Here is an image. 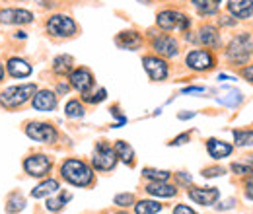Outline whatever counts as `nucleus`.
<instances>
[{"instance_id": "14", "label": "nucleus", "mask_w": 253, "mask_h": 214, "mask_svg": "<svg viewBox=\"0 0 253 214\" xmlns=\"http://www.w3.org/2000/svg\"><path fill=\"white\" fill-rule=\"evenodd\" d=\"M220 197V191L216 187H205V189H189V199L197 205L212 207Z\"/></svg>"}, {"instance_id": "39", "label": "nucleus", "mask_w": 253, "mask_h": 214, "mask_svg": "<svg viewBox=\"0 0 253 214\" xmlns=\"http://www.w3.org/2000/svg\"><path fill=\"white\" fill-rule=\"evenodd\" d=\"M201 92H205L203 86H191V88H185V90H183V93H201Z\"/></svg>"}, {"instance_id": "29", "label": "nucleus", "mask_w": 253, "mask_h": 214, "mask_svg": "<svg viewBox=\"0 0 253 214\" xmlns=\"http://www.w3.org/2000/svg\"><path fill=\"white\" fill-rule=\"evenodd\" d=\"M142 175L146 177V179H150V181H168L169 179V171H166V170H156V168H144L142 170Z\"/></svg>"}, {"instance_id": "38", "label": "nucleus", "mask_w": 253, "mask_h": 214, "mask_svg": "<svg viewBox=\"0 0 253 214\" xmlns=\"http://www.w3.org/2000/svg\"><path fill=\"white\" fill-rule=\"evenodd\" d=\"M246 197H248L250 201H253V177L246 181Z\"/></svg>"}, {"instance_id": "7", "label": "nucleus", "mask_w": 253, "mask_h": 214, "mask_svg": "<svg viewBox=\"0 0 253 214\" xmlns=\"http://www.w3.org/2000/svg\"><path fill=\"white\" fill-rule=\"evenodd\" d=\"M117 160L119 158L115 154V148H111L105 142H97L94 156H92V166L97 171H111L117 166Z\"/></svg>"}, {"instance_id": "22", "label": "nucleus", "mask_w": 253, "mask_h": 214, "mask_svg": "<svg viewBox=\"0 0 253 214\" xmlns=\"http://www.w3.org/2000/svg\"><path fill=\"white\" fill-rule=\"evenodd\" d=\"M74 70V59L70 55H59L53 59V72L57 76H68Z\"/></svg>"}, {"instance_id": "15", "label": "nucleus", "mask_w": 253, "mask_h": 214, "mask_svg": "<svg viewBox=\"0 0 253 214\" xmlns=\"http://www.w3.org/2000/svg\"><path fill=\"white\" fill-rule=\"evenodd\" d=\"M32 105L37 111H53L57 107V93L51 90H37L32 97Z\"/></svg>"}, {"instance_id": "24", "label": "nucleus", "mask_w": 253, "mask_h": 214, "mask_svg": "<svg viewBox=\"0 0 253 214\" xmlns=\"http://www.w3.org/2000/svg\"><path fill=\"white\" fill-rule=\"evenodd\" d=\"M115 154H117V158L126 164V166H132V162H134V150H132V146L125 142V140H117L115 142Z\"/></svg>"}, {"instance_id": "32", "label": "nucleus", "mask_w": 253, "mask_h": 214, "mask_svg": "<svg viewBox=\"0 0 253 214\" xmlns=\"http://www.w3.org/2000/svg\"><path fill=\"white\" fill-rule=\"evenodd\" d=\"M105 97H107V90H105V88H99L94 95H90V93H82V99L88 101V103H92V105L99 103V101H103Z\"/></svg>"}, {"instance_id": "40", "label": "nucleus", "mask_w": 253, "mask_h": 214, "mask_svg": "<svg viewBox=\"0 0 253 214\" xmlns=\"http://www.w3.org/2000/svg\"><path fill=\"white\" fill-rule=\"evenodd\" d=\"M177 117H179V119H191V117H195V113H193V111H189V113H179Z\"/></svg>"}, {"instance_id": "43", "label": "nucleus", "mask_w": 253, "mask_h": 214, "mask_svg": "<svg viewBox=\"0 0 253 214\" xmlns=\"http://www.w3.org/2000/svg\"><path fill=\"white\" fill-rule=\"evenodd\" d=\"M212 2H214V4H216V6H218V4H220L222 0H212Z\"/></svg>"}, {"instance_id": "23", "label": "nucleus", "mask_w": 253, "mask_h": 214, "mask_svg": "<svg viewBox=\"0 0 253 214\" xmlns=\"http://www.w3.org/2000/svg\"><path fill=\"white\" fill-rule=\"evenodd\" d=\"M61 189V185L57 179H45L43 183H39L35 189L32 191V197L33 199H43V197H49L53 193H57Z\"/></svg>"}, {"instance_id": "18", "label": "nucleus", "mask_w": 253, "mask_h": 214, "mask_svg": "<svg viewBox=\"0 0 253 214\" xmlns=\"http://www.w3.org/2000/svg\"><path fill=\"white\" fill-rule=\"evenodd\" d=\"M115 43H117V47H121V49L136 51V49L142 45V37H140V33H136V31H121V33L115 37Z\"/></svg>"}, {"instance_id": "28", "label": "nucleus", "mask_w": 253, "mask_h": 214, "mask_svg": "<svg viewBox=\"0 0 253 214\" xmlns=\"http://www.w3.org/2000/svg\"><path fill=\"white\" fill-rule=\"evenodd\" d=\"M24 207H26V199H24L20 193H12V195L8 197V205H6V211H8V214L20 213Z\"/></svg>"}, {"instance_id": "35", "label": "nucleus", "mask_w": 253, "mask_h": 214, "mask_svg": "<svg viewBox=\"0 0 253 214\" xmlns=\"http://www.w3.org/2000/svg\"><path fill=\"white\" fill-rule=\"evenodd\" d=\"M173 214H197L191 207H187V205H177L175 209H173Z\"/></svg>"}, {"instance_id": "3", "label": "nucleus", "mask_w": 253, "mask_h": 214, "mask_svg": "<svg viewBox=\"0 0 253 214\" xmlns=\"http://www.w3.org/2000/svg\"><path fill=\"white\" fill-rule=\"evenodd\" d=\"M252 53H253V43H252L250 33H238V35L228 43V51H226L228 61L234 62L236 66L246 64V62L250 61Z\"/></svg>"}, {"instance_id": "4", "label": "nucleus", "mask_w": 253, "mask_h": 214, "mask_svg": "<svg viewBox=\"0 0 253 214\" xmlns=\"http://www.w3.org/2000/svg\"><path fill=\"white\" fill-rule=\"evenodd\" d=\"M45 28H47V33H49V35L59 37V39L74 37L76 31H78L76 22H74L70 16H66V14H53V16L47 20Z\"/></svg>"}, {"instance_id": "27", "label": "nucleus", "mask_w": 253, "mask_h": 214, "mask_svg": "<svg viewBox=\"0 0 253 214\" xmlns=\"http://www.w3.org/2000/svg\"><path fill=\"white\" fill-rule=\"evenodd\" d=\"M193 6L197 8V12L201 16H214L218 10V6L212 0H193Z\"/></svg>"}, {"instance_id": "25", "label": "nucleus", "mask_w": 253, "mask_h": 214, "mask_svg": "<svg viewBox=\"0 0 253 214\" xmlns=\"http://www.w3.org/2000/svg\"><path fill=\"white\" fill-rule=\"evenodd\" d=\"M64 115H66L68 119H82V117L86 115V109H84L82 101L70 99V101L64 105Z\"/></svg>"}, {"instance_id": "5", "label": "nucleus", "mask_w": 253, "mask_h": 214, "mask_svg": "<svg viewBox=\"0 0 253 214\" xmlns=\"http://www.w3.org/2000/svg\"><path fill=\"white\" fill-rule=\"evenodd\" d=\"M156 26L162 31H187L191 26V18L181 14V12H177V10H162L156 16Z\"/></svg>"}, {"instance_id": "37", "label": "nucleus", "mask_w": 253, "mask_h": 214, "mask_svg": "<svg viewBox=\"0 0 253 214\" xmlns=\"http://www.w3.org/2000/svg\"><path fill=\"white\" fill-rule=\"evenodd\" d=\"M242 76L248 80V82H252L253 84V64H250V66H246L244 70H242Z\"/></svg>"}, {"instance_id": "34", "label": "nucleus", "mask_w": 253, "mask_h": 214, "mask_svg": "<svg viewBox=\"0 0 253 214\" xmlns=\"http://www.w3.org/2000/svg\"><path fill=\"white\" fill-rule=\"evenodd\" d=\"M222 173H224L222 168H207V170H203L205 177H216V175H222Z\"/></svg>"}, {"instance_id": "16", "label": "nucleus", "mask_w": 253, "mask_h": 214, "mask_svg": "<svg viewBox=\"0 0 253 214\" xmlns=\"http://www.w3.org/2000/svg\"><path fill=\"white\" fill-rule=\"evenodd\" d=\"M6 70H8V74L12 78H28V76H32L33 72L32 64L26 59H22V57H10L6 61Z\"/></svg>"}, {"instance_id": "6", "label": "nucleus", "mask_w": 253, "mask_h": 214, "mask_svg": "<svg viewBox=\"0 0 253 214\" xmlns=\"http://www.w3.org/2000/svg\"><path fill=\"white\" fill-rule=\"evenodd\" d=\"M26 134L35 140V142H43V144H53L59 138L57 128L51 123H41V121H32L26 125Z\"/></svg>"}, {"instance_id": "10", "label": "nucleus", "mask_w": 253, "mask_h": 214, "mask_svg": "<svg viewBox=\"0 0 253 214\" xmlns=\"http://www.w3.org/2000/svg\"><path fill=\"white\" fill-rule=\"evenodd\" d=\"M142 64H144L146 74H148L150 80H154V82L166 80L168 74H169V66H168V62L164 61L160 55H146V57L142 59Z\"/></svg>"}, {"instance_id": "17", "label": "nucleus", "mask_w": 253, "mask_h": 214, "mask_svg": "<svg viewBox=\"0 0 253 214\" xmlns=\"http://www.w3.org/2000/svg\"><path fill=\"white\" fill-rule=\"evenodd\" d=\"M228 12L238 20H248L253 16V0H228Z\"/></svg>"}, {"instance_id": "12", "label": "nucleus", "mask_w": 253, "mask_h": 214, "mask_svg": "<svg viewBox=\"0 0 253 214\" xmlns=\"http://www.w3.org/2000/svg\"><path fill=\"white\" fill-rule=\"evenodd\" d=\"M152 49L158 53L160 57H166V59H173L179 55V43L175 37L168 35V33H162L158 37L152 39Z\"/></svg>"}, {"instance_id": "30", "label": "nucleus", "mask_w": 253, "mask_h": 214, "mask_svg": "<svg viewBox=\"0 0 253 214\" xmlns=\"http://www.w3.org/2000/svg\"><path fill=\"white\" fill-rule=\"evenodd\" d=\"M234 142L240 148L253 146V130H234Z\"/></svg>"}, {"instance_id": "19", "label": "nucleus", "mask_w": 253, "mask_h": 214, "mask_svg": "<svg viewBox=\"0 0 253 214\" xmlns=\"http://www.w3.org/2000/svg\"><path fill=\"white\" fill-rule=\"evenodd\" d=\"M197 41H199L201 45H205V47H218V43H220V33H218V30H216L214 26L207 24V26H203L201 30L197 31Z\"/></svg>"}, {"instance_id": "21", "label": "nucleus", "mask_w": 253, "mask_h": 214, "mask_svg": "<svg viewBox=\"0 0 253 214\" xmlns=\"http://www.w3.org/2000/svg\"><path fill=\"white\" fill-rule=\"evenodd\" d=\"M207 152L211 154V158H214V160H222V158H228L232 154V144L218 140V138H209Z\"/></svg>"}, {"instance_id": "33", "label": "nucleus", "mask_w": 253, "mask_h": 214, "mask_svg": "<svg viewBox=\"0 0 253 214\" xmlns=\"http://www.w3.org/2000/svg\"><path fill=\"white\" fill-rule=\"evenodd\" d=\"M115 205L117 207H130L134 205V195L132 193H121V195H115Z\"/></svg>"}, {"instance_id": "41", "label": "nucleus", "mask_w": 253, "mask_h": 214, "mask_svg": "<svg viewBox=\"0 0 253 214\" xmlns=\"http://www.w3.org/2000/svg\"><path fill=\"white\" fill-rule=\"evenodd\" d=\"M57 92H59V93L68 92V86H66V84H61V86H59V88H57Z\"/></svg>"}, {"instance_id": "36", "label": "nucleus", "mask_w": 253, "mask_h": 214, "mask_svg": "<svg viewBox=\"0 0 253 214\" xmlns=\"http://www.w3.org/2000/svg\"><path fill=\"white\" fill-rule=\"evenodd\" d=\"M185 142H189V132H185V134H179L177 138H173L171 146H179V144H185Z\"/></svg>"}, {"instance_id": "20", "label": "nucleus", "mask_w": 253, "mask_h": 214, "mask_svg": "<svg viewBox=\"0 0 253 214\" xmlns=\"http://www.w3.org/2000/svg\"><path fill=\"white\" fill-rule=\"evenodd\" d=\"M146 193H150L154 197H162V199H171L177 195V187L169 185L168 181H150L146 185Z\"/></svg>"}, {"instance_id": "8", "label": "nucleus", "mask_w": 253, "mask_h": 214, "mask_svg": "<svg viewBox=\"0 0 253 214\" xmlns=\"http://www.w3.org/2000/svg\"><path fill=\"white\" fill-rule=\"evenodd\" d=\"M185 64L195 72H207L214 66V55L207 49H193L185 57Z\"/></svg>"}, {"instance_id": "9", "label": "nucleus", "mask_w": 253, "mask_h": 214, "mask_svg": "<svg viewBox=\"0 0 253 214\" xmlns=\"http://www.w3.org/2000/svg\"><path fill=\"white\" fill-rule=\"evenodd\" d=\"M53 168V162L45 154H32L30 158L24 160V170L32 177H45Z\"/></svg>"}, {"instance_id": "13", "label": "nucleus", "mask_w": 253, "mask_h": 214, "mask_svg": "<svg viewBox=\"0 0 253 214\" xmlns=\"http://www.w3.org/2000/svg\"><path fill=\"white\" fill-rule=\"evenodd\" d=\"M33 12L26 8H4L0 10V24L6 26H24V24H32Z\"/></svg>"}, {"instance_id": "26", "label": "nucleus", "mask_w": 253, "mask_h": 214, "mask_svg": "<svg viewBox=\"0 0 253 214\" xmlns=\"http://www.w3.org/2000/svg\"><path fill=\"white\" fill-rule=\"evenodd\" d=\"M162 211V205L156 201H138L134 205V214H158Z\"/></svg>"}, {"instance_id": "31", "label": "nucleus", "mask_w": 253, "mask_h": 214, "mask_svg": "<svg viewBox=\"0 0 253 214\" xmlns=\"http://www.w3.org/2000/svg\"><path fill=\"white\" fill-rule=\"evenodd\" d=\"M70 199H72V195H70V193H61L57 199H49V201H47V209H49L51 213H59V211L63 209Z\"/></svg>"}, {"instance_id": "42", "label": "nucleus", "mask_w": 253, "mask_h": 214, "mask_svg": "<svg viewBox=\"0 0 253 214\" xmlns=\"http://www.w3.org/2000/svg\"><path fill=\"white\" fill-rule=\"evenodd\" d=\"M4 72H6V70H4V66L0 64V82H2V78H4Z\"/></svg>"}, {"instance_id": "2", "label": "nucleus", "mask_w": 253, "mask_h": 214, "mask_svg": "<svg viewBox=\"0 0 253 214\" xmlns=\"http://www.w3.org/2000/svg\"><path fill=\"white\" fill-rule=\"evenodd\" d=\"M37 92V84H20V86H10L0 92V107L6 109H18L24 103H28Z\"/></svg>"}, {"instance_id": "11", "label": "nucleus", "mask_w": 253, "mask_h": 214, "mask_svg": "<svg viewBox=\"0 0 253 214\" xmlns=\"http://www.w3.org/2000/svg\"><path fill=\"white\" fill-rule=\"evenodd\" d=\"M68 80H70V86L80 93H90V90L94 88V74L90 68H84V66L74 68L68 74Z\"/></svg>"}, {"instance_id": "1", "label": "nucleus", "mask_w": 253, "mask_h": 214, "mask_svg": "<svg viewBox=\"0 0 253 214\" xmlns=\"http://www.w3.org/2000/svg\"><path fill=\"white\" fill-rule=\"evenodd\" d=\"M61 177L66 183L74 185V187H88L94 183V171L92 168L82 162V160H64L61 166Z\"/></svg>"}]
</instances>
